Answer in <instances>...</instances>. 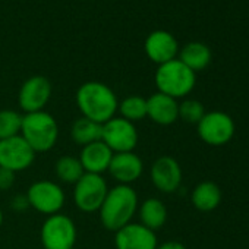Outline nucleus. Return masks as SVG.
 Segmentation results:
<instances>
[{"instance_id":"1","label":"nucleus","mask_w":249,"mask_h":249,"mask_svg":"<svg viewBox=\"0 0 249 249\" xmlns=\"http://www.w3.org/2000/svg\"><path fill=\"white\" fill-rule=\"evenodd\" d=\"M138 201L137 191L129 185H116L108 188V192L98 210L103 227L114 233L132 223L140 207Z\"/></svg>"},{"instance_id":"2","label":"nucleus","mask_w":249,"mask_h":249,"mask_svg":"<svg viewBox=\"0 0 249 249\" xmlns=\"http://www.w3.org/2000/svg\"><path fill=\"white\" fill-rule=\"evenodd\" d=\"M75 100L81 116L100 124L113 119L119 107V100L114 91L98 81L84 82L78 88Z\"/></svg>"},{"instance_id":"3","label":"nucleus","mask_w":249,"mask_h":249,"mask_svg":"<svg viewBox=\"0 0 249 249\" xmlns=\"http://www.w3.org/2000/svg\"><path fill=\"white\" fill-rule=\"evenodd\" d=\"M21 137L28 142L36 154L54 148L59 140V124L53 114L43 111L24 114Z\"/></svg>"},{"instance_id":"4","label":"nucleus","mask_w":249,"mask_h":249,"mask_svg":"<svg viewBox=\"0 0 249 249\" xmlns=\"http://www.w3.org/2000/svg\"><path fill=\"white\" fill-rule=\"evenodd\" d=\"M154 81L159 92L178 100L191 94V91L195 88L196 76L194 71H191L176 57L167 63L159 65Z\"/></svg>"},{"instance_id":"5","label":"nucleus","mask_w":249,"mask_h":249,"mask_svg":"<svg viewBox=\"0 0 249 249\" xmlns=\"http://www.w3.org/2000/svg\"><path fill=\"white\" fill-rule=\"evenodd\" d=\"M76 239L75 221L62 213L49 215L40 230V240L44 249H73Z\"/></svg>"},{"instance_id":"6","label":"nucleus","mask_w":249,"mask_h":249,"mask_svg":"<svg viewBox=\"0 0 249 249\" xmlns=\"http://www.w3.org/2000/svg\"><path fill=\"white\" fill-rule=\"evenodd\" d=\"M25 196L33 210L47 217L60 213L66 202V195L62 186L46 179L31 183Z\"/></svg>"},{"instance_id":"7","label":"nucleus","mask_w":249,"mask_h":249,"mask_svg":"<svg viewBox=\"0 0 249 249\" xmlns=\"http://www.w3.org/2000/svg\"><path fill=\"white\" fill-rule=\"evenodd\" d=\"M138 140L140 135L135 123L120 116H114L103 124L101 141L113 151V154L134 151L138 145Z\"/></svg>"},{"instance_id":"8","label":"nucleus","mask_w":249,"mask_h":249,"mask_svg":"<svg viewBox=\"0 0 249 249\" xmlns=\"http://www.w3.org/2000/svg\"><path fill=\"white\" fill-rule=\"evenodd\" d=\"M73 202L82 213H97L108 192V186L103 175L84 173L73 185Z\"/></svg>"},{"instance_id":"9","label":"nucleus","mask_w":249,"mask_h":249,"mask_svg":"<svg viewBox=\"0 0 249 249\" xmlns=\"http://www.w3.org/2000/svg\"><path fill=\"white\" fill-rule=\"evenodd\" d=\"M198 135L199 138L213 147H221L231 141L234 135V122L223 111H210L198 122Z\"/></svg>"},{"instance_id":"10","label":"nucleus","mask_w":249,"mask_h":249,"mask_svg":"<svg viewBox=\"0 0 249 249\" xmlns=\"http://www.w3.org/2000/svg\"><path fill=\"white\" fill-rule=\"evenodd\" d=\"M36 156L34 150L21 135L0 141V167L14 173L30 169Z\"/></svg>"},{"instance_id":"11","label":"nucleus","mask_w":249,"mask_h":249,"mask_svg":"<svg viewBox=\"0 0 249 249\" xmlns=\"http://www.w3.org/2000/svg\"><path fill=\"white\" fill-rule=\"evenodd\" d=\"M52 97V84L43 75H34L28 78L19 88L18 104L21 110L28 113L43 111Z\"/></svg>"},{"instance_id":"12","label":"nucleus","mask_w":249,"mask_h":249,"mask_svg":"<svg viewBox=\"0 0 249 249\" xmlns=\"http://www.w3.org/2000/svg\"><path fill=\"white\" fill-rule=\"evenodd\" d=\"M182 176L183 175L180 164L176 159L170 156L159 157L150 169V178L153 185L163 194L176 192L182 183Z\"/></svg>"},{"instance_id":"13","label":"nucleus","mask_w":249,"mask_h":249,"mask_svg":"<svg viewBox=\"0 0 249 249\" xmlns=\"http://www.w3.org/2000/svg\"><path fill=\"white\" fill-rule=\"evenodd\" d=\"M157 245L156 231L141 223H129L114 231L116 249H156Z\"/></svg>"},{"instance_id":"14","label":"nucleus","mask_w":249,"mask_h":249,"mask_svg":"<svg viewBox=\"0 0 249 249\" xmlns=\"http://www.w3.org/2000/svg\"><path fill=\"white\" fill-rule=\"evenodd\" d=\"M108 175L117 182V185H132L137 182L144 173V161L142 159L131 153H116L111 157L108 166Z\"/></svg>"},{"instance_id":"15","label":"nucleus","mask_w":249,"mask_h":249,"mask_svg":"<svg viewBox=\"0 0 249 249\" xmlns=\"http://www.w3.org/2000/svg\"><path fill=\"white\" fill-rule=\"evenodd\" d=\"M144 49H145L148 59L157 65L167 63V62L176 59V56L179 54L178 40L175 38L173 34H170L169 31H164V30L153 31L147 37V40L144 43Z\"/></svg>"},{"instance_id":"16","label":"nucleus","mask_w":249,"mask_h":249,"mask_svg":"<svg viewBox=\"0 0 249 249\" xmlns=\"http://www.w3.org/2000/svg\"><path fill=\"white\" fill-rule=\"evenodd\" d=\"M147 117L160 126H169L179 119L178 100L163 94L154 92L147 98Z\"/></svg>"},{"instance_id":"17","label":"nucleus","mask_w":249,"mask_h":249,"mask_svg":"<svg viewBox=\"0 0 249 249\" xmlns=\"http://www.w3.org/2000/svg\"><path fill=\"white\" fill-rule=\"evenodd\" d=\"M111 157L113 151L103 141H97L82 147L78 156L84 172L92 175H103L104 172H107Z\"/></svg>"},{"instance_id":"18","label":"nucleus","mask_w":249,"mask_h":249,"mask_svg":"<svg viewBox=\"0 0 249 249\" xmlns=\"http://www.w3.org/2000/svg\"><path fill=\"white\" fill-rule=\"evenodd\" d=\"M192 205L202 213H210L215 210L221 202V191L217 183L205 180L198 183L191 194Z\"/></svg>"},{"instance_id":"19","label":"nucleus","mask_w":249,"mask_h":249,"mask_svg":"<svg viewBox=\"0 0 249 249\" xmlns=\"http://www.w3.org/2000/svg\"><path fill=\"white\" fill-rule=\"evenodd\" d=\"M137 213L140 215L141 224L153 231L161 229L167 221V207L159 198H147L138 207Z\"/></svg>"},{"instance_id":"20","label":"nucleus","mask_w":249,"mask_h":249,"mask_svg":"<svg viewBox=\"0 0 249 249\" xmlns=\"http://www.w3.org/2000/svg\"><path fill=\"white\" fill-rule=\"evenodd\" d=\"M101 132L103 124L92 122L84 116L75 119L71 126V138L79 147H85L88 144L101 141Z\"/></svg>"},{"instance_id":"21","label":"nucleus","mask_w":249,"mask_h":249,"mask_svg":"<svg viewBox=\"0 0 249 249\" xmlns=\"http://www.w3.org/2000/svg\"><path fill=\"white\" fill-rule=\"evenodd\" d=\"M179 60L186 65L191 71L198 72L205 69L211 62V50L207 44L199 41L188 43L179 52Z\"/></svg>"},{"instance_id":"22","label":"nucleus","mask_w":249,"mask_h":249,"mask_svg":"<svg viewBox=\"0 0 249 249\" xmlns=\"http://www.w3.org/2000/svg\"><path fill=\"white\" fill-rule=\"evenodd\" d=\"M54 173L60 182L75 185L84 176L85 172H84V167L78 157L62 156L60 159H57V161L54 164Z\"/></svg>"},{"instance_id":"23","label":"nucleus","mask_w":249,"mask_h":249,"mask_svg":"<svg viewBox=\"0 0 249 249\" xmlns=\"http://www.w3.org/2000/svg\"><path fill=\"white\" fill-rule=\"evenodd\" d=\"M117 111L120 113V117L137 123L147 117V98L137 94L124 97L119 103Z\"/></svg>"},{"instance_id":"24","label":"nucleus","mask_w":249,"mask_h":249,"mask_svg":"<svg viewBox=\"0 0 249 249\" xmlns=\"http://www.w3.org/2000/svg\"><path fill=\"white\" fill-rule=\"evenodd\" d=\"M22 119L24 114H21L17 110H11V108L0 110V141L21 135Z\"/></svg>"},{"instance_id":"25","label":"nucleus","mask_w":249,"mask_h":249,"mask_svg":"<svg viewBox=\"0 0 249 249\" xmlns=\"http://www.w3.org/2000/svg\"><path fill=\"white\" fill-rule=\"evenodd\" d=\"M204 114H205L204 104L198 100L188 98L179 104V119H182L186 123L198 124V122L204 117Z\"/></svg>"},{"instance_id":"26","label":"nucleus","mask_w":249,"mask_h":249,"mask_svg":"<svg viewBox=\"0 0 249 249\" xmlns=\"http://www.w3.org/2000/svg\"><path fill=\"white\" fill-rule=\"evenodd\" d=\"M15 175L8 169L0 167V191H9L15 185Z\"/></svg>"},{"instance_id":"27","label":"nucleus","mask_w":249,"mask_h":249,"mask_svg":"<svg viewBox=\"0 0 249 249\" xmlns=\"http://www.w3.org/2000/svg\"><path fill=\"white\" fill-rule=\"evenodd\" d=\"M30 207V204H28V199H27V196L25 195H15L14 198H12V202H11V208H14L15 211H18V213H22L24 210H27Z\"/></svg>"},{"instance_id":"28","label":"nucleus","mask_w":249,"mask_h":249,"mask_svg":"<svg viewBox=\"0 0 249 249\" xmlns=\"http://www.w3.org/2000/svg\"><path fill=\"white\" fill-rule=\"evenodd\" d=\"M156 249H186V246L180 242H176V240H169V242H164L161 245H157Z\"/></svg>"},{"instance_id":"29","label":"nucleus","mask_w":249,"mask_h":249,"mask_svg":"<svg viewBox=\"0 0 249 249\" xmlns=\"http://www.w3.org/2000/svg\"><path fill=\"white\" fill-rule=\"evenodd\" d=\"M2 224H3V211L0 208V227H2Z\"/></svg>"}]
</instances>
